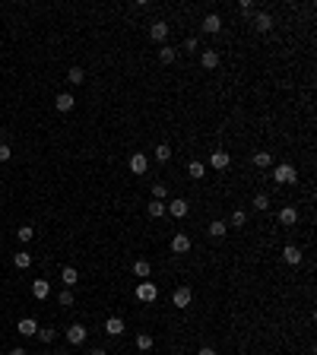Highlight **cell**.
Here are the masks:
<instances>
[{
	"mask_svg": "<svg viewBox=\"0 0 317 355\" xmlns=\"http://www.w3.org/2000/svg\"><path fill=\"white\" fill-rule=\"evenodd\" d=\"M149 38H152V41H165V38H168V22H165V19H156V22L149 26Z\"/></svg>",
	"mask_w": 317,
	"mask_h": 355,
	"instance_id": "5",
	"label": "cell"
},
{
	"mask_svg": "<svg viewBox=\"0 0 317 355\" xmlns=\"http://www.w3.org/2000/svg\"><path fill=\"white\" fill-rule=\"evenodd\" d=\"M171 251H174V254H187V251H191V238H187L184 232L174 235V238H171Z\"/></svg>",
	"mask_w": 317,
	"mask_h": 355,
	"instance_id": "14",
	"label": "cell"
},
{
	"mask_svg": "<svg viewBox=\"0 0 317 355\" xmlns=\"http://www.w3.org/2000/svg\"><path fill=\"white\" fill-rule=\"evenodd\" d=\"M73 105H76V99L70 96V92H61V96L54 99V108H57V111H64V114H67V111H73Z\"/></svg>",
	"mask_w": 317,
	"mask_h": 355,
	"instance_id": "12",
	"label": "cell"
},
{
	"mask_svg": "<svg viewBox=\"0 0 317 355\" xmlns=\"http://www.w3.org/2000/svg\"><path fill=\"white\" fill-rule=\"evenodd\" d=\"M67 79L73 82V86H79V82L86 79V73H83V67H70V73H67Z\"/></svg>",
	"mask_w": 317,
	"mask_h": 355,
	"instance_id": "30",
	"label": "cell"
},
{
	"mask_svg": "<svg viewBox=\"0 0 317 355\" xmlns=\"http://www.w3.org/2000/svg\"><path fill=\"white\" fill-rule=\"evenodd\" d=\"M203 32H206V35H219V32H222V16H219V13L203 16Z\"/></svg>",
	"mask_w": 317,
	"mask_h": 355,
	"instance_id": "9",
	"label": "cell"
},
{
	"mask_svg": "<svg viewBox=\"0 0 317 355\" xmlns=\"http://www.w3.org/2000/svg\"><path fill=\"white\" fill-rule=\"evenodd\" d=\"M244 222H248V216H244V209H235V212H232V226H235V229H241Z\"/></svg>",
	"mask_w": 317,
	"mask_h": 355,
	"instance_id": "32",
	"label": "cell"
},
{
	"mask_svg": "<svg viewBox=\"0 0 317 355\" xmlns=\"http://www.w3.org/2000/svg\"><path fill=\"white\" fill-rule=\"evenodd\" d=\"M10 355H29L26 349H13V352H10Z\"/></svg>",
	"mask_w": 317,
	"mask_h": 355,
	"instance_id": "40",
	"label": "cell"
},
{
	"mask_svg": "<svg viewBox=\"0 0 317 355\" xmlns=\"http://www.w3.org/2000/svg\"><path fill=\"white\" fill-rule=\"evenodd\" d=\"M16 330H19V336H35V333H38V324H35L32 317H22Z\"/></svg>",
	"mask_w": 317,
	"mask_h": 355,
	"instance_id": "19",
	"label": "cell"
},
{
	"mask_svg": "<svg viewBox=\"0 0 317 355\" xmlns=\"http://www.w3.org/2000/svg\"><path fill=\"white\" fill-rule=\"evenodd\" d=\"M174 57H178V51H174L171 45H162V48H159V61H162V64H171Z\"/></svg>",
	"mask_w": 317,
	"mask_h": 355,
	"instance_id": "23",
	"label": "cell"
},
{
	"mask_svg": "<svg viewBox=\"0 0 317 355\" xmlns=\"http://www.w3.org/2000/svg\"><path fill=\"white\" fill-rule=\"evenodd\" d=\"M197 355H216V349L213 346H200V349H197Z\"/></svg>",
	"mask_w": 317,
	"mask_h": 355,
	"instance_id": "38",
	"label": "cell"
},
{
	"mask_svg": "<svg viewBox=\"0 0 317 355\" xmlns=\"http://www.w3.org/2000/svg\"><path fill=\"white\" fill-rule=\"evenodd\" d=\"M51 295V286H48V279H35L32 282V298H38V301H44Z\"/></svg>",
	"mask_w": 317,
	"mask_h": 355,
	"instance_id": "11",
	"label": "cell"
},
{
	"mask_svg": "<svg viewBox=\"0 0 317 355\" xmlns=\"http://www.w3.org/2000/svg\"><path fill=\"white\" fill-rule=\"evenodd\" d=\"M152 346H156V339H152L149 333H140V336H137V349H140V352H149Z\"/></svg>",
	"mask_w": 317,
	"mask_h": 355,
	"instance_id": "25",
	"label": "cell"
},
{
	"mask_svg": "<svg viewBox=\"0 0 317 355\" xmlns=\"http://www.w3.org/2000/svg\"><path fill=\"white\" fill-rule=\"evenodd\" d=\"M105 333H108V336H121L124 333V321H121V317H108V321H105Z\"/></svg>",
	"mask_w": 317,
	"mask_h": 355,
	"instance_id": "18",
	"label": "cell"
},
{
	"mask_svg": "<svg viewBox=\"0 0 317 355\" xmlns=\"http://www.w3.org/2000/svg\"><path fill=\"white\" fill-rule=\"evenodd\" d=\"M13 263H16V270H29V267H32V254H29V251L13 254Z\"/></svg>",
	"mask_w": 317,
	"mask_h": 355,
	"instance_id": "22",
	"label": "cell"
},
{
	"mask_svg": "<svg viewBox=\"0 0 317 355\" xmlns=\"http://www.w3.org/2000/svg\"><path fill=\"white\" fill-rule=\"evenodd\" d=\"M206 232H209V238H225L229 226H225V222H222V219H213V222H209V226H206Z\"/></svg>",
	"mask_w": 317,
	"mask_h": 355,
	"instance_id": "17",
	"label": "cell"
},
{
	"mask_svg": "<svg viewBox=\"0 0 317 355\" xmlns=\"http://www.w3.org/2000/svg\"><path fill=\"white\" fill-rule=\"evenodd\" d=\"M184 48H187V51H194V54H197V38H187V41H184Z\"/></svg>",
	"mask_w": 317,
	"mask_h": 355,
	"instance_id": "39",
	"label": "cell"
},
{
	"mask_svg": "<svg viewBox=\"0 0 317 355\" xmlns=\"http://www.w3.org/2000/svg\"><path fill=\"white\" fill-rule=\"evenodd\" d=\"M254 165L257 168H269V165H273V156H269V152H254Z\"/></svg>",
	"mask_w": 317,
	"mask_h": 355,
	"instance_id": "26",
	"label": "cell"
},
{
	"mask_svg": "<svg viewBox=\"0 0 317 355\" xmlns=\"http://www.w3.org/2000/svg\"><path fill=\"white\" fill-rule=\"evenodd\" d=\"M35 336H38L41 342H54V336H57V330H51V327H44V330H38V333H35Z\"/></svg>",
	"mask_w": 317,
	"mask_h": 355,
	"instance_id": "31",
	"label": "cell"
},
{
	"mask_svg": "<svg viewBox=\"0 0 317 355\" xmlns=\"http://www.w3.org/2000/svg\"><path fill=\"white\" fill-rule=\"evenodd\" d=\"M283 260H286L289 267H298V263H301V251H298L295 244H286V247H283Z\"/></svg>",
	"mask_w": 317,
	"mask_h": 355,
	"instance_id": "13",
	"label": "cell"
},
{
	"mask_svg": "<svg viewBox=\"0 0 317 355\" xmlns=\"http://www.w3.org/2000/svg\"><path fill=\"white\" fill-rule=\"evenodd\" d=\"M10 159H13V149L7 143H0V162H10Z\"/></svg>",
	"mask_w": 317,
	"mask_h": 355,
	"instance_id": "35",
	"label": "cell"
},
{
	"mask_svg": "<svg viewBox=\"0 0 317 355\" xmlns=\"http://www.w3.org/2000/svg\"><path fill=\"white\" fill-rule=\"evenodd\" d=\"M165 212H171L174 219H184L187 212H191V203H187V200H171V203L165 206Z\"/></svg>",
	"mask_w": 317,
	"mask_h": 355,
	"instance_id": "8",
	"label": "cell"
},
{
	"mask_svg": "<svg viewBox=\"0 0 317 355\" xmlns=\"http://www.w3.org/2000/svg\"><path fill=\"white\" fill-rule=\"evenodd\" d=\"M137 298H140V301H146V304H152V301L159 298V289H156V282L143 279V282L137 286Z\"/></svg>",
	"mask_w": 317,
	"mask_h": 355,
	"instance_id": "3",
	"label": "cell"
},
{
	"mask_svg": "<svg viewBox=\"0 0 317 355\" xmlns=\"http://www.w3.org/2000/svg\"><path fill=\"white\" fill-rule=\"evenodd\" d=\"M191 301H194V292L187 289V286H181V289H174V292H171V304H174V307H181V311H184V307L191 304Z\"/></svg>",
	"mask_w": 317,
	"mask_h": 355,
	"instance_id": "4",
	"label": "cell"
},
{
	"mask_svg": "<svg viewBox=\"0 0 317 355\" xmlns=\"http://www.w3.org/2000/svg\"><path fill=\"white\" fill-rule=\"evenodd\" d=\"M76 279H79V273H76L73 267H64V270H61V282H64L67 289H73V286H76Z\"/></svg>",
	"mask_w": 317,
	"mask_h": 355,
	"instance_id": "20",
	"label": "cell"
},
{
	"mask_svg": "<svg viewBox=\"0 0 317 355\" xmlns=\"http://www.w3.org/2000/svg\"><path fill=\"white\" fill-rule=\"evenodd\" d=\"M187 174H191V178H203V174H206V165L194 159L191 165H187Z\"/></svg>",
	"mask_w": 317,
	"mask_h": 355,
	"instance_id": "27",
	"label": "cell"
},
{
	"mask_svg": "<svg viewBox=\"0 0 317 355\" xmlns=\"http://www.w3.org/2000/svg\"><path fill=\"white\" fill-rule=\"evenodd\" d=\"M133 273H137L140 279H149V273H152V267H149V260H137V263H133Z\"/></svg>",
	"mask_w": 317,
	"mask_h": 355,
	"instance_id": "24",
	"label": "cell"
},
{
	"mask_svg": "<svg viewBox=\"0 0 317 355\" xmlns=\"http://www.w3.org/2000/svg\"><path fill=\"white\" fill-rule=\"evenodd\" d=\"M146 212H149V219H162L165 216V203H162V200H152V203L146 206Z\"/></svg>",
	"mask_w": 317,
	"mask_h": 355,
	"instance_id": "21",
	"label": "cell"
},
{
	"mask_svg": "<svg viewBox=\"0 0 317 355\" xmlns=\"http://www.w3.org/2000/svg\"><path fill=\"white\" fill-rule=\"evenodd\" d=\"M238 10H241V13H254V0H241Z\"/></svg>",
	"mask_w": 317,
	"mask_h": 355,
	"instance_id": "37",
	"label": "cell"
},
{
	"mask_svg": "<svg viewBox=\"0 0 317 355\" xmlns=\"http://www.w3.org/2000/svg\"><path fill=\"white\" fill-rule=\"evenodd\" d=\"M219 61H222V57H219V51H213V48L200 54V64H203V70H216V67H219Z\"/></svg>",
	"mask_w": 317,
	"mask_h": 355,
	"instance_id": "15",
	"label": "cell"
},
{
	"mask_svg": "<svg viewBox=\"0 0 317 355\" xmlns=\"http://www.w3.org/2000/svg\"><path fill=\"white\" fill-rule=\"evenodd\" d=\"M229 165H232V156H229V152H213V156H209V168H216V171H225L229 168Z\"/></svg>",
	"mask_w": 317,
	"mask_h": 355,
	"instance_id": "7",
	"label": "cell"
},
{
	"mask_svg": "<svg viewBox=\"0 0 317 355\" xmlns=\"http://www.w3.org/2000/svg\"><path fill=\"white\" fill-rule=\"evenodd\" d=\"M295 222H298V209H295V206H286V209H279V226L292 229Z\"/></svg>",
	"mask_w": 317,
	"mask_h": 355,
	"instance_id": "10",
	"label": "cell"
},
{
	"mask_svg": "<svg viewBox=\"0 0 317 355\" xmlns=\"http://www.w3.org/2000/svg\"><path fill=\"white\" fill-rule=\"evenodd\" d=\"M273 178H276V184H295L298 171H295V165L283 162V165H276V168H273Z\"/></svg>",
	"mask_w": 317,
	"mask_h": 355,
	"instance_id": "1",
	"label": "cell"
},
{
	"mask_svg": "<svg viewBox=\"0 0 317 355\" xmlns=\"http://www.w3.org/2000/svg\"><path fill=\"white\" fill-rule=\"evenodd\" d=\"M165 194H168V187L162 184V181H156V184H152V197H156V200H165Z\"/></svg>",
	"mask_w": 317,
	"mask_h": 355,
	"instance_id": "34",
	"label": "cell"
},
{
	"mask_svg": "<svg viewBox=\"0 0 317 355\" xmlns=\"http://www.w3.org/2000/svg\"><path fill=\"white\" fill-rule=\"evenodd\" d=\"M254 209H260V212L269 209V197H266V194H257V197H254Z\"/></svg>",
	"mask_w": 317,
	"mask_h": 355,
	"instance_id": "33",
	"label": "cell"
},
{
	"mask_svg": "<svg viewBox=\"0 0 317 355\" xmlns=\"http://www.w3.org/2000/svg\"><path fill=\"white\" fill-rule=\"evenodd\" d=\"M130 171H133V174H146V171H149L146 152H133V156H130Z\"/></svg>",
	"mask_w": 317,
	"mask_h": 355,
	"instance_id": "6",
	"label": "cell"
},
{
	"mask_svg": "<svg viewBox=\"0 0 317 355\" xmlns=\"http://www.w3.org/2000/svg\"><path fill=\"white\" fill-rule=\"evenodd\" d=\"M57 301L70 307V304H73V292H70V289H67V292H61V295H57Z\"/></svg>",
	"mask_w": 317,
	"mask_h": 355,
	"instance_id": "36",
	"label": "cell"
},
{
	"mask_svg": "<svg viewBox=\"0 0 317 355\" xmlns=\"http://www.w3.org/2000/svg\"><path fill=\"white\" fill-rule=\"evenodd\" d=\"M254 29L257 32H269L273 29V16L269 13H254Z\"/></svg>",
	"mask_w": 317,
	"mask_h": 355,
	"instance_id": "16",
	"label": "cell"
},
{
	"mask_svg": "<svg viewBox=\"0 0 317 355\" xmlns=\"http://www.w3.org/2000/svg\"><path fill=\"white\" fill-rule=\"evenodd\" d=\"M171 159V146L168 143H159L156 146V162H168Z\"/></svg>",
	"mask_w": 317,
	"mask_h": 355,
	"instance_id": "28",
	"label": "cell"
},
{
	"mask_svg": "<svg viewBox=\"0 0 317 355\" xmlns=\"http://www.w3.org/2000/svg\"><path fill=\"white\" fill-rule=\"evenodd\" d=\"M64 333H67V342H70V346H83L86 336H89V330H86L83 324H70Z\"/></svg>",
	"mask_w": 317,
	"mask_h": 355,
	"instance_id": "2",
	"label": "cell"
},
{
	"mask_svg": "<svg viewBox=\"0 0 317 355\" xmlns=\"http://www.w3.org/2000/svg\"><path fill=\"white\" fill-rule=\"evenodd\" d=\"M92 355H108V352H105V349H92Z\"/></svg>",
	"mask_w": 317,
	"mask_h": 355,
	"instance_id": "41",
	"label": "cell"
},
{
	"mask_svg": "<svg viewBox=\"0 0 317 355\" xmlns=\"http://www.w3.org/2000/svg\"><path fill=\"white\" fill-rule=\"evenodd\" d=\"M16 235H19V241H22V244H29V241L35 238V229H32V226H19V229H16Z\"/></svg>",
	"mask_w": 317,
	"mask_h": 355,
	"instance_id": "29",
	"label": "cell"
}]
</instances>
